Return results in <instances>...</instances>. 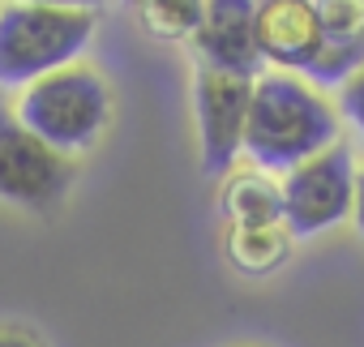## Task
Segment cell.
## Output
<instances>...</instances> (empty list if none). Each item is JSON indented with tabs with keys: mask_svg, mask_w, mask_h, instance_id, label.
<instances>
[{
	"mask_svg": "<svg viewBox=\"0 0 364 347\" xmlns=\"http://www.w3.org/2000/svg\"><path fill=\"white\" fill-rule=\"evenodd\" d=\"M137 26L159 43H189L206 18V0H129Z\"/></svg>",
	"mask_w": 364,
	"mask_h": 347,
	"instance_id": "11",
	"label": "cell"
},
{
	"mask_svg": "<svg viewBox=\"0 0 364 347\" xmlns=\"http://www.w3.org/2000/svg\"><path fill=\"white\" fill-rule=\"evenodd\" d=\"M355 154L334 142L330 150L304 159L300 167L283 171V228L291 236H326L343 219H351L355 202Z\"/></svg>",
	"mask_w": 364,
	"mask_h": 347,
	"instance_id": "4",
	"label": "cell"
},
{
	"mask_svg": "<svg viewBox=\"0 0 364 347\" xmlns=\"http://www.w3.org/2000/svg\"><path fill=\"white\" fill-rule=\"evenodd\" d=\"M257 0H206V18L198 26L193 56L202 69L236 73V78H262V52H257Z\"/></svg>",
	"mask_w": 364,
	"mask_h": 347,
	"instance_id": "7",
	"label": "cell"
},
{
	"mask_svg": "<svg viewBox=\"0 0 364 347\" xmlns=\"http://www.w3.org/2000/svg\"><path fill=\"white\" fill-rule=\"evenodd\" d=\"M351 219H355V228H360V236H364V163L355 167V202H351Z\"/></svg>",
	"mask_w": 364,
	"mask_h": 347,
	"instance_id": "15",
	"label": "cell"
},
{
	"mask_svg": "<svg viewBox=\"0 0 364 347\" xmlns=\"http://www.w3.org/2000/svg\"><path fill=\"white\" fill-rule=\"evenodd\" d=\"M253 78L198 69L193 82V112H198V142H202V167L210 176L236 171L245 154V120H249Z\"/></svg>",
	"mask_w": 364,
	"mask_h": 347,
	"instance_id": "6",
	"label": "cell"
},
{
	"mask_svg": "<svg viewBox=\"0 0 364 347\" xmlns=\"http://www.w3.org/2000/svg\"><path fill=\"white\" fill-rule=\"evenodd\" d=\"M291 232L279 228H228L223 232V257L232 270L249 274V279H266L279 266H287L291 257Z\"/></svg>",
	"mask_w": 364,
	"mask_h": 347,
	"instance_id": "10",
	"label": "cell"
},
{
	"mask_svg": "<svg viewBox=\"0 0 364 347\" xmlns=\"http://www.w3.org/2000/svg\"><path fill=\"white\" fill-rule=\"evenodd\" d=\"M95 14L0 5V90H26L31 82L82 60L95 39Z\"/></svg>",
	"mask_w": 364,
	"mask_h": 347,
	"instance_id": "2",
	"label": "cell"
},
{
	"mask_svg": "<svg viewBox=\"0 0 364 347\" xmlns=\"http://www.w3.org/2000/svg\"><path fill=\"white\" fill-rule=\"evenodd\" d=\"M338 90H343V99H338V112H343V116H347V124H351V129L364 137V69H355V73H351V78H347Z\"/></svg>",
	"mask_w": 364,
	"mask_h": 347,
	"instance_id": "13",
	"label": "cell"
},
{
	"mask_svg": "<svg viewBox=\"0 0 364 347\" xmlns=\"http://www.w3.org/2000/svg\"><path fill=\"white\" fill-rule=\"evenodd\" d=\"M14 5H43V9H86V14H95V9H103L107 0H14Z\"/></svg>",
	"mask_w": 364,
	"mask_h": 347,
	"instance_id": "14",
	"label": "cell"
},
{
	"mask_svg": "<svg viewBox=\"0 0 364 347\" xmlns=\"http://www.w3.org/2000/svg\"><path fill=\"white\" fill-rule=\"evenodd\" d=\"M0 347H39V338H31L26 330H14V326H0Z\"/></svg>",
	"mask_w": 364,
	"mask_h": 347,
	"instance_id": "16",
	"label": "cell"
},
{
	"mask_svg": "<svg viewBox=\"0 0 364 347\" xmlns=\"http://www.w3.org/2000/svg\"><path fill=\"white\" fill-rule=\"evenodd\" d=\"M219 210H223L228 228H279L283 223V189L262 167L228 171Z\"/></svg>",
	"mask_w": 364,
	"mask_h": 347,
	"instance_id": "9",
	"label": "cell"
},
{
	"mask_svg": "<svg viewBox=\"0 0 364 347\" xmlns=\"http://www.w3.org/2000/svg\"><path fill=\"white\" fill-rule=\"evenodd\" d=\"M43 146H52L56 154H82L90 150L107 124H112V86L103 73L86 69V65H69L60 73H48L39 82H31L18 99L14 112Z\"/></svg>",
	"mask_w": 364,
	"mask_h": 347,
	"instance_id": "3",
	"label": "cell"
},
{
	"mask_svg": "<svg viewBox=\"0 0 364 347\" xmlns=\"http://www.w3.org/2000/svg\"><path fill=\"white\" fill-rule=\"evenodd\" d=\"M257 52L262 65L304 78L321 52V26L313 0H257Z\"/></svg>",
	"mask_w": 364,
	"mask_h": 347,
	"instance_id": "8",
	"label": "cell"
},
{
	"mask_svg": "<svg viewBox=\"0 0 364 347\" xmlns=\"http://www.w3.org/2000/svg\"><path fill=\"white\" fill-rule=\"evenodd\" d=\"M326 48L364 52V0H313Z\"/></svg>",
	"mask_w": 364,
	"mask_h": 347,
	"instance_id": "12",
	"label": "cell"
},
{
	"mask_svg": "<svg viewBox=\"0 0 364 347\" xmlns=\"http://www.w3.org/2000/svg\"><path fill=\"white\" fill-rule=\"evenodd\" d=\"M73 185V163L43 146L14 112H0V202L52 210Z\"/></svg>",
	"mask_w": 364,
	"mask_h": 347,
	"instance_id": "5",
	"label": "cell"
},
{
	"mask_svg": "<svg viewBox=\"0 0 364 347\" xmlns=\"http://www.w3.org/2000/svg\"><path fill=\"white\" fill-rule=\"evenodd\" d=\"M338 142V107L296 73L266 69L253 78L249 120H245V159L270 176L300 167L304 159Z\"/></svg>",
	"mask_w": 364,
	"mask_h": 347,
	"instance_id": "1",
	"label": "cell"
}]
</instances>
